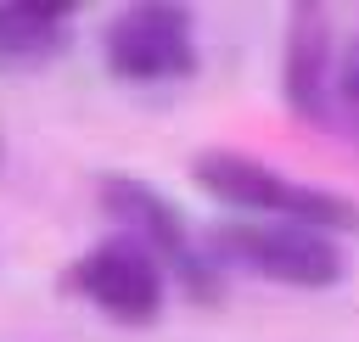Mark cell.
Listing matches in <instances>:
<instances>
[{"instance_id":"obj_1","label":"cell","mask_w":359,"mask_h":342,"mask_svg":"<svg viewBox=\"0 0 359 342\" xmlns=\"http://www.w3.org/2000/svg\"><path fill=\"white\" fill-rule=\"evenodd\" d=\"M191 179L219 196V202H236V207H252V213H275L280 224H309V230H325V235H353L359 230V202L337 196V191H320V185H297L241 151H202L191 163Z\"/></svg>"},{"instance_id":"obj_2","label":"cell","mask_w":359,"mask_h":342,"mask_svg":"<svg viewBox=\"0 0 359 342\" xmlns=\"http://www.w3.org/2000/svg\"><path fill=\"white\" fill-rule=\"evenodd\" d=\"M101 207L118 219V235L140 241L163 269H174L196 303H213V297H219V269H213L208 247L191 241L180 207H168L151 185L129 179V174H107V179H101Z\"/></svg>"},{"instance_id":"obj_3","label":"cell","mask_w":359,"mask_h":342,"mask_svg":"<svg viewBox=\"0 0 359 342\" xmlns=\"http://www.w3.org/2000/svg\"><path fill=\"white\" fill-rule=\"evenodd\" d=\"M101 50H107V67L129 84L185 78L196 67V17L191 6H163V0L123 6L107 22Z\"/></svg>"},{"instance_id":"obj_4","label":"cell","mask_w":359,"mask_h":342,"mask_svg":"<svg viewBox=\"0 0 359 342\" xmlns=\"http://www.w3.org/2000/svg\"><path fill=\"white\" fill-rule=\"evenodd\" d=\"M202 247H208V258L241 264V269L269 275L280 286L320 292L342 275V247L309 224H219L213 241H202Z\"/></svg>"},{"instance_id":"obj_5","label":"cell","mask_w":359,"mask_h":342,"mask_svg":"<svg viewBox=\"0 0 359 342\" xmlns=\"http://www.w3.org/2000/svg\"><path fill=\"white\" fill-rule=\"evenodd\" d=\"M67 286L79 297H90L101 314H112L118 325H151L163 314V264L129 235L90 247L67 269Z\"/></svg>"},{"instance_id":"obj_6","label":"cell","mask_w":359,"mask_h":342,"mask_svg":"<svg viewBox=\"0 0 359 342\" xmlns=\"http://www.w3.org/2000/svg\"><path fill=\"white\" fill-rule=\"evenodd\" d=\"M286 101L309 123H325L337 112V73H331V22H325V6H292V28H286Z\"/></svg>"},{"instance_id":"obj_7","label":"cell","mask_w":359,"mask_h":342,"mask_svg":"<svg viewBox=\"0 0 359 342\" xmlns=\"http://www.w3.org/2000/svg\"><path fill=\"white\" fill-rule=\"evenodd\" d=\"M73 0H0V73L45 67L67 45Z\"/></svg>"},{"instance_id":"obj_8","label":"cell","mask_w":359,"mask_h":342,"mask_svg":"<svg viewBox=\"0 0 359 342\" xmlns=\"http://www.w3.org/2000/svg\"><path fill=\"white\" fill-rule=\"evenodd\" d=\"M337 118H342V129L359 140V45H353V56L337 67Z\"/></svg>"}]
</instances>
